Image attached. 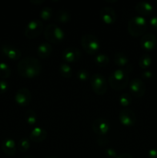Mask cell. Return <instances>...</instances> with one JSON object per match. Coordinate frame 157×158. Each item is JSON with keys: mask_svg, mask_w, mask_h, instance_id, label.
Wrapping results in <instances>:
<instances>
[{"mask_svg": "<svg viewBox=\"0 0 157 158\" xmlns=\"http://www.w3.org/2000/svg\"><path fill=\"white\" fill-rule=\"evenodd\" d=\"M47 131L41 127H35L29 134L31 140L36 143L42 142L47 137Z\"/></svg>", "mask_w": 157, "mask_h": 158, "instance_id": "2e32d148", "label": "cell"}, {"mask_svg": "<svg viewBox=\"0 0 157 158\" xmlns=\"http://www.w3.org/2000/svg\"><path fill=\"white\" fill-rule=\"evenodd\" d=\"M90 84L94 92L98 95L105 94L108 89L107 80L101 73L92 74L90 77Z\"/></svg>", "mask_w": 157, "mask_h": 158, "instance_id": "8992f818", "label": "cell"}, {"mask_svg": "<svg viewBox=\"0 0 157 158\" xmlns=\"http://www.w3.org/2000/svg\"><path fill=\"white\" fill-rule=\"evenodd\" d=\"M30 2L33 3V4H42V3L45 2L44 0H30Z\"/></svg>", "mask_w": 157, "mask_h": 158, "instance_id": "74e56055", "label": "cell"}, {"mask_svg": "<svg viewBox=\"0 0 157 158\" xmlns=\"http://www.w3.org/2000/svg\"><path fill=\"white\" fill-rule=\"evenodd\" d=\"M52 52V46L48 42H43L38 45L37 48V54L42 59H46L50 56Z\"/></svg>", "mask_w": 157, "mask_h": 158, "instance_id": "d6986e66", "label": "cell"}, {"mask_svg": "<svg viewBox=\"0 0 157 158\" xmlns=\"http://www.w3.org/2000/svg\"><path fill=\"white\" fill-rule=\"evenodd\" d=\"M53 15V10L51 7L45 6L41 9L39 13V16L43 20H49Z\"/></svg>", "mask_w": 157, "mask_h": 158, "instance_id": "4316f807", "label": "cell"}, {"mask_svg": "<svg viewBox=\"0 0 157 158\" xmlns=\"http://www.w3.org/2000/svg\"><path fill=\"white\" fill-rule=\"evenodd\" d=\"M119 119L120 123L126 127L133 126L136 122V116L134 111L131 109L126 108L122 110L119 114Z\"/></svg>", "mask_w": 157, "mask_h": 158, "instance_id": "9c48e42d", "label": "cell"}, {"mask_svg": "<svg viewBox=\"0 0 157 158\" xmlns=\"http://www.w3.org/2000/svg\"><path fill=\"white\" fill-rule=\"evenodd\" d=\"M113 61L117 66L121 68H125L129 64V60L127 56L121 52H118L115 53L113 57Z\"/></svg>", "mask_w": 157, "mask_h": 158, "instance_id": "ffe728a7", "label": "cell"}, {"mask_svg": "<svg viewBox=\"0 0 157 158\" xmlns=\"http://www.w3.org/2000/svg\"><path fill=\"white\" fill-rule=\"evenodd\" d=\"M105 154H106V157L109 158H116L118 156L116 151L113 148H107L105 151Z\"/></svg>", "mask_w": 157, "mask_h": 158, "instance_id": "1f68e13d", "label": "cell"}, {"mask_svg": "<svg viewBox=\"0 0 157 158\" xmlns=\"http://www.w3.org/2000/svg\"><path fill=\"white\" fill-rule=\"evenodd\" d=\"M9 88V84L4 80H0V94H4Z\"/></svg>", "mask_w": 157, "mask_h": 158, "instance_id": "d6a6232c", "label": "cell"}, {"mask_svg": "<svg viewBox=\"0 0 157 158\" xmlns=\"http://www.w3.org/2000/svg\"><path fill=\"white\" fill-rule=\"evenodd\" d=\"M76 77L81 81H86L89 79V73L86 69H81L77 72Z\"/></svg>", "mask_w": 157, "mask_h": 158, "instance_id": "f546056e", "label": "cell"}, {"mask_svg": "<svg viewBox=\"0 0 157 158\" xmlns=\"http://www.w3.org/2000/svg\"><path fill=\"white\" fill-rule=\"evenodd\" d=\"M45 158H58L55 156H51V157H45Z\"/></svg>", "mask_w": 157, "mask_h": 158, "instance_id": "ab89813d", "label": "cell"}, {"mask_svg": "<svg viewBox=\"0 0 157 158\" xmlns=\"http://www.w3.org/2000/svg\"><path fill=\"white\" fill-rule=\"evenodd\" d=\"M95 63L98 65L99 66L104 67L106 66L109 63V57L105 53H99L95 56Z\"/></svg>", "mask_w": 157, "mask_h": 158, "instance_id": "603a6c76", "label": "cell"}, {"mask_svg": "<svg viewBox=\"0 0 157 158\" xmlns=\"http://www.w3.org/2000/svg\"><path fill=\"white\" fill-rule=\"evenodd\" d=\"M149 23L151 26L157 31V15H154L149 20Z\"/></svg>", "mask_w": 157, "mask_h": 158, "instance_id": "d590c367", "label": "cell"}, {"mask_svg": "<svg viewBox=\"0 0 157 158\" xmlns=\"http://www.w3.org/2000/svg\"><path fill=\"white\" fill-rule=\"evenodd\" d=\"M157 43V39L152 33H146L142 36L140 40V45L142 48L146 51L152 50L155 47Z\"/></svg>", "mask_w": 157, "mask_h": 158, "instance_id": "5bb4252c", "label": "cell"}, {"mask_svg": "<svg viewBox=\"0 0 157 158\" xmlns=\"http://www.w3.org/2000/svg\"><path fill=\"white\" fill-rule=\"evenodd\" d=\"M81 44L83 49L90 55L96 53L100 48V43L98 38L95 35L89 33L84 34L82 36Z\"/></svg>", "mask_w": 157, "mask_h": 158, "instance_id": "5b68a950", "label": "cell"}, {"mask_svg": "<svg viewBox=\"0 0 157 158\" xmlns=\"http://www.w3.org/2000/svg\"><path fill=\"white\" fill-rule=\"evenodd\" d=\"M156 3H157V0H156Z\"/></svg>", "mask_w": 157, "mask_h": 158, "instance_id": "60d3db41", "label": "cell"}, {"mask_svg": "<svg viewBox=\"0 0 157 158\" xmlns=\"http://www.w3.org/2000/svg\"><path fill=\"white\" fill-rule=\"evenodd\" d=\"M135 9L140 15H150L153 11V6L149 2L147 1H140L136 3Z\"/></svg>", "mask_w": 157, "mask_h": 158, "instance_id": "e0dca14e", "label": "cell"}, {"mask_svg": "<svg viewBox=\"0 0 157 158\" xmlns=\"http://www.w3.org/2000/svg\"><path fill=\"white\" fill-rule=\"evenodd\" d=\"M43 32H44L45 39L51 43L58 44L61 43L65 38V32L62 29L54 23L47 25Z\"/></svg>", "mask_w": 157, "mask_h": 158, "instance_id": "277c9868", "label": "cell"}, {"mask_svg": "<svg viewBox=\"0 0 157 158\" xmlns=\"http://www.w3.org/2000/svg\"><path fill=\"white\" fill-rule=\"evenodd\" d=\"M43 31V23L40 19H32L28 23L24 34L27 38L34 39L38 37Z\"/></svg>", "mask_w": 157, "mask_h": 158, "instance_id": "52a82bcc", "label": "cell"}, {"mask_svg": "<svg viewBox=\"0 0 157 158\" xmlns=\"http://www.w3.org/2000/svg\"><path fill=\"white\" fill-rule=\"evenodd\" d=\"M29 148H30V142L29 139L26 137L20 139L17 143V148L20 152H26L29 149Z\"/></svg>", "mask_w": 157, "mask_h": 158, "instance_id": "83f0119b", "label": "cell"}, {"mask_svg": "<svg viewBox=\"0 0 157 158\" xmlns=\"http://www.w3.org/2000/svg\"><path fill=\"white\" fill-rule=\"evenodd\" d=\"M92 127L94 133L98 136H106L110 130V124L106 119L99 117L94 120Z\"/></svg>", "mask_w": 157, "mask_h": 158, "instance_id": "ba28073f", "label": "cell"}, {"mask_svg": "<svg viewBox=\"0 0 157 158\" xmlns=\"http://www.w3.org/2000/svg\"><path fill=\"white\" fill-rule=\"evenodd\" d=\"M15 100L20 106H27L32 100V94L30 90L26 87H22L16 91Z\"/></svg>", "mask_w": 157, "mask_h": 158, "instance_id": "7c38bea8", "label": "cell"}, {"mask_svg": "<svg viewBox=\"0 0 157 158\" xmlns=\"http://www.w3.org/2000/svg\"><path fill=\"white\" fill-rule=\"evenodd\" d=\"M97 143L99 146H106L109 143V138L106 136H98L97 138Z\"/></svg>", "mask_w": 157, "mask_h": 158, "instance_id": "4dcf8cb0", "label": "cell"}, {"mask_svg": "<svg viewBox=\"0 0 157 158\" xmlns=\"http://www.w3.org/2000/svg\"><path fill=\"white\" fill-rule=\"evenodd\" d=\"M152 64V57L149 54L145 53L140 56L139 60V66L143 69H146Z\"/></svg>", "mask_w": 157, "mask_h": 158, "instance_id": "cb8c5ba5", "label": "cell"}, {"mask_svg": "<svg viewBox=\"0 0 157 158\" xmlns=\"http://www.w3.org/2000/svg\"><path fill=\"white\" fill-rule=\"evenodd\" d=\"M141 76L143 79H150L153 77V73L150 70H145L142 73Z\"/></svg>", "mask_w": 157, "mask_h": 158, "instance_id": "836d02e7", "label": "cell"}, {"mask_svg": "<svg viewBox=\"0 0 157 158\" xmlns=\"http://www.w3.org/2000/svg\"><path fill=\"white\" fill-rule=\"evenodd\" d=\"M71 15L69 12H68L66 10L64 9H60L55 14V20L58 23H67L70 20Z\"/></svg>", "mask_w": 157, "mask_h": 158, "instance_id": "44dd1931", "label": "cell"}, {"mask_svg": "<svg viewBox=\"0 0 157 158\" xmlns=\"http://www.w3.org/2000/svg\"><path fill=\"white\" fill-rule=\"evenodd\" d=\"M129 89L132 95L136 98L143 97L146 92V85L139 78H134L129 83Z\"/></svg>", "mask_w": 157, "mask_h": 158, "instance_id": "30bf717a", "label": "cell"}, {"mask_svg": "<svg viewBox=\"0 0 157 158\" xmlns=\"http://www.w3.org/2000/svg\"><path fill=\"white\" fill-rule=\"evenodd\" d=\"M147 26V21L144 17L142 15H135L129 20L127 29L131 35L138 37L144 35Z\"/></svg>", "mask_w": 157, "mask_h": 158, "instance_id": "3957f363", "label": "cell"}, {"mask_svg": "<svg viewBox=\"0 0 157 158\" xmlns=\"http://www.w3.org/2000/svg\"><path fill=\"white\" fill-rule=\"evenodd\" d=\"M11 76L10 66L4 62L0 63V77L2 79L9 78Z\"/></svg>", "mask_w": 157, "mask_h": 158, "instance_id": "484cf974", "label": "cell"}, {"mask_svg": "<svg viewBox=\"0 0 157 158\" xmlns=\"http://www.w3.org/2000/svg\"><path fill=\"white\" fill-rule=\"evenodd\" d=\"M24 117L28 124L34 125L36 123L37 114L33 110H28L25 113Z\"/></svg>", "mask_w": 157, "mask_h": 158, "instance_id": "d4e9b609", "label": "cell"}, {"mask_svg": "<svg viewBox=\"0 0 157 158\" xmlns=\"http://www.w3.org/2000/svg\"><path fill=\"white\" fill-rule=\"evenodd\" d=\"M23 158H36V157L33 155H26V156H25Z\"/></svg>", "mask_w": 157, "mask_h": 158, "instance_id": "f35d334b", "label": "cell"}, {"mask_svg": "<svg viewBox=\"0 0 157 158\" xmlns=\"http://www.w3.org/2000/svg\"><path fill=\"white\" fill-rule=\"evenodd\" d=\"M17 145L15 140L12 138H6L2 143V149L3 152L9 156H13L16 151Z\"/></svg>", "mask_w": 157, "mask_h": 158, "instance_id": "ac0fdd59", "label": "cell"}, {"mask_svg": "<svg viewBox=\"0 0 157 158\" xmlns=\"http://www.w3.org/2000/svg\"><path fill=\"white\" fill-rule=\"evenodd\" d=\"M81 51L74 46L66 48L62 53V59L66 63H75L81 58Z\"/></svg>", "mask_w": 157, "mask_h": 158, "instance_id": "8fae6325", "label": "cell"}, {"mask_svg": "<svg viewBox=\"0 0 157 158\" xmlns=\"http://www.w3.org/2000/svg\"><path fill=\"white\" fill-rule=\"evenodd\" d=\"M59 73L65 78H70L72 76V68L67 63H62L59 65Z\"/></svg>", "mask_w": 157, "mask_h": 158, "instance_id": "7402d4cb", "label": "cell"}, {"mask_svg": "<svg viewBox=\"0 0 157 158\" xmlns=\"http://www.w3.org/2000/svg\"><path fill=\"white\" fill-rule=\"evenodd\" d=\"M42 63L34 56H26L17 64V70L21 77L25 78H33L41 73Z\"/></svg>", "mask_w": 157, "mask_h": 158, "instance_id": "6da1fadb", "label": "cell"}, {"mask_svg": "<svg viewBox=\"0 0 157 158\" xmlns=\"http://www.w3.org/2000/svg\"><path fill=\"white\" fill-rule=\"evenodd\" d=\"M1 51L11 60H18L22 56L21 51L10 44H3L1 47Z\"/></svg>", "mask_w": 157, "mask_h": 158, "instance_id": "9a60e30c", "label": "cell"}, {"mask_svg": "<svg viewBox=\"0 0 157 158\" xmlns=\"http://www.w3.org/2000/svg\"><path fill=\"white\" fill-rule=\"evenodd\" d=\"M116 158H133L131 154H129V153H123V154H119V155L117 156Z\"/></svg>", "mask_w": 157, "mask_h": 158, "instance_id": "8d00e7d4", "label": "cell"}, {"mask_svg": "<svg viewBox=\"0 0 157 158\" xmlns=\"http://www.w3.org/2000/svg\"><path fill=\"white\" fill-rule=\"evenodd\" d=\"M132 66L129 64L125 68H119L114 70L109 77V83L111 87L115 90H122L129 84V76Z\"/></svg>", "mask_w": 157, "mask_h": 158, "instance_id": "7a4b0ae2", "label": "cell"}, {"mask_svg": "<svg viewBox=\"0 0 157 158\" xmlns=\"http://www.w3.org/2000/svg\"><path fill=\"white\" fill-rule=\"evenodd\" d=\"M148 157L149 158H157V149L152 148L148 151Z\"/></svg>", "mask_w": 157, "mask_h": 158, "instance_id": "e575fe53", "label": "cell"}, {"mask_svg": "<svg viewBox=\"0 0 157 158\" xmlns=\"http://www.w3.org/2000/svg\"><path fill=\"white\" fill-rule=\"evenodd\" d=\"M99 15L102 20L106 24L111 25L116 21L117 15L115 11L110 6H105V7L101 8Z\"/></svg>", "mask_w": 157, "mask_h": 158, "instance_id": "4fadbf2b", "label": "cell"}, {"mask_svg": "<svg viewBox=\"0 0 157 158\" xmlns=\"http://www.w3.org/2000/svg\"><path fill=\"white\" fill-rule=\"evenodd\" d=\"M119 103L121 104V106H127L132 103V97L128 93H124V94H121L119 97Z\"/></svg>", "mask_w": 157, "mask_h": 158, "instance_id": "f1b7e54d", "label": "cell"}]
</instances>
